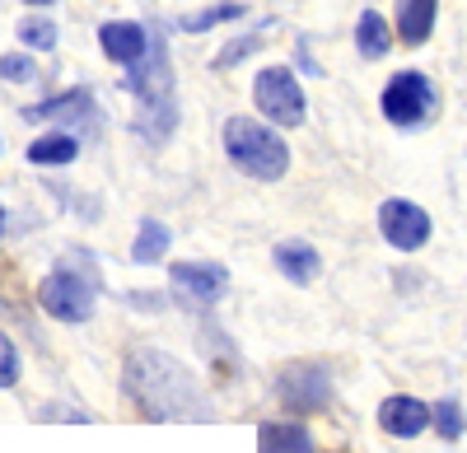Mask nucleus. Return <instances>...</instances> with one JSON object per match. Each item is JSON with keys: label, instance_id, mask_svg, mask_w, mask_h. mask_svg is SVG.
<instances>
[{"label": "nucleus", "instance_id": "nucleus-1", "mask_svg": "<svg viewBox=\"0 0 467 453\" xmlns=\"http://www.w3.org/2000/svg\"><path fill=\"white\" fill-rule=\"evenodd\" d=\"M131 393L145 407V417H182V411H197V384L187 379V369H178L160 351H140L131 360Z\"/></svg>", "mask_w": 467, "mask_h": 453}, {"label": "nucleus", "instance_id": "nucleus-2", "mask_svg": "<svg viewBox=\"0 0 467 453\" xmlns=\"http://www.w3.org/2000/svg\"><path fill=\"white\" fill-rule=\"evenodd\" d=\"M224 155L234 160V169H244L248 178H262V182H276L290 169V145L281 140L276 127H266L257 118L224 122Z\"/></svg>", "mask_w": 467, "mask_h": 453}, {"label": "nucleus", "instance_id": "nucleus-3", "mask_svg": "<svg viewBox=\"0 0 467 453\" xmlns=\"http://www.w3.org/2000/svg\"><path fill=\"white\" fill-rule=\"evenodd\" d=\"M379 108H383V118L393 122V127L411 131V127H425V122L435 118L440 94H435V85H431V75H420V70H398L393 80L383 85Z\"/></svg>", "mask_w": 467, "mask_h": 453}, {"label": "nucleus", "instance_id": "nucleus-4", "mask_svg": "<svg viewBox=\"0 0 467 453\" xmlns=\"http://www.w3.org/2000/svg\"><path fill=\"white\" fill-rule=\"evenodd\" d=\"M253 103L271 127H299L304 122V89L295 80L290 66H266L257 80H253Z\"/></svg>", "mask_w": 467, "mask_h": 453}, {"label": "nucleus", "instance_id": "nucleus-5", "mask_svg": "<svg viewBox=\"0 0 467 453\" xmlns=\"http://www.w3.org/2000/svg\"><path fill=\"white\" fill-rule=\"evenodd\" d=\"M37 304H43L52 318L61 323H85L94 314V281L80 276V272H70V267H57L43 290H37Z\"/></svg>", "mask_w": 467, "mask_h": 453}, {"label": "nucleus", "instance_id": "nucleus-6", "mask_svg": "<svg viewBox=\"0 0 467 453\" xmlns=\"http://www.w3.org/2000/svg\"><path fill=\"white\" fill-rule=\"evenodd\" d=\"M379 234L393 243L398 252H416L431 243V215H425L416 201H402V197H388L379 206Z\"/></svg>", "mask_w": 467, "mask_h": 453}, {"label": "nucleus", "instance_id": "nucleus-7", "mask_svg": "<svg viewBox=\"0 0 467 453\" xmlns=\"http://www.w3.org/2000/svg\"><path fill=\"white\" fill-rule=\"evenodd\" d=\"M276 397L290 411H323L327 397H332V379H327L323 365H290L276 379Z\"/></svg>", "mask_w": 467, "mask_h": 453}, {"label": "nucleus", "instance_id": "nucleus-8", "mask_svg": "<svg viewBox=\"0 0 467 453\" xmlns=\"http://www.w3.org/2000/svg\"><path fill=\"white\" fill-rule=\"evenodd\" d=\"M169 276H173V290H182L187 299H197V304H215L229 290V272L220 262H178Z\"/></svg>", "mask_w": 467, "mask_h": 453}, {"label": "nucleus", "instance_id": "nucleus-9", "mask_svg": "<svg viewBox=\"0 0 467 453\" xmlns=\"http://www.w3.org/2000/svg\"><path fill=\"white\" fill-rule=\"evenodd\" d=\"M99 47H103V57L117 61V66H140L145 52H150V33H145L140 24H131V19H108V24L99 28Z\"/></svg>", "mask_w": 467, "mask_h": 453}, {"label": "nucleus", "instance_id": "nucleus-10", "mask_svg": "<svg viewBox=\"0 0 467 453\" xmlns=\"http://www.w3.org/2000/svg\"><path fill=\"white\" fill-rule=\"evenodd\" d=\"M379 426L393 439H416L425 426H431V407H425L420 397H411V393H398V397H388L379 407Z\"/></svg>", "mask_w": 467, "mask_h": 453}, {"label": "nucleus", "instance_id": "nucleus-11", "mask_svg": "<svg viewBox=\"0 0 467 453\" xmlns=\"http://www.w3.org/2000/svg\"><path fill=\"white\" fill-rule=\"evenodd\" d=\"M271 262H276V272H281L285 281H295V285L318 281V272H323L318 248H314V243H304V239H285V243H276Z\"/></svg>", "mask_w": 467, "mask_h": 453}, {"label": "nucleus", "instance_id": "nucleus-12", "mask_svg": "<svg viewBox=\"0 0 467 453\" xmlns=\"http://www.w3.org/2000/svg\"><path fill=\"white\" fill-rule=\"evenodd\" d=\"M435 15H440V0H398V28L393 33L407 47H420L435 33Z\"/></svg>", "mask_w": 467, "mask_h": 453}, {"label": "nucleus", "instance_id": "nucleus-13", "mask_svg": "<svg viewBox=\"0 0 467 453\" xmlns=\"http://www.w3.org/2000/svg\"><path fill=\"white\" fill-rule=\"evenodd\" d=\"M257 453H314V435L299 421H266L257 430Z\"/></svg>", "mask_w": 467, "mask_h": 453}, {"label": "nucleus", "instance_id": "nucleus-14", "mask_svg": "<svg viewBox=\"0 0 467 453\" xmlns=\"http://www.w3.org/2000/svg\"><path fill=\"white\" fill-rule=\"evenodd\" d=\"M24 118L28 122H47V118H61V122L85 118V122H94V98H89V89H70V94H57V98L37 103V108H24Z\"/></svg>", "mask_w": 467, "mask_h": 453}, {"label": "nucleus", "instance_id": "nucleus-15", "mask_svg": "<svg viewBox=\"0 0 467 453\" xmlns=\"http://www.w3.org/2000/svg\"><path fill=\"white\" fill-rule=\"evenodd\" d=\"M393 28H388V19L379 15V10H365L360 19H356V52L365 57V61H379V57H388V47H393Z\"/></svg>", "mask_w": 467, "mask_h": 453}, {"label": "nucleus", "instance_id": "nucleus-16", "mask_svg": "<svg viewBox=\"0 0 467 453\" xmlns=\"http://www.w3.org/2000/svg\"><path fill=\"white\" fill-rule=\"evenodd\" d=\"M75 155H80V140H75L70 131H47V136H37L28 145V164H43V169H61Z\"/></svg>", "mask_w": 467, "mask_h": 453}, {"label": "nucleus", "instance_id": "nucleus-17", "mask_svg": "<svg viewBox=\"0 0 467 453\" xmlns=\"http://www.w3.org/2000/svg\"><path fill=\"white\" fill-rule=\"evenodd\" d=\"M169 224L160 220H140V230H136V243H131V257L140 262V267H150V262H160L169 252Z\"/></svg>", "mask_w": 467, "mask_h": 453}, {"label": "nucleus", "instance_id": "nucleus-18", "mask_svg": "<svg viewBox=\"0 0 467 453\" xmlns=\"http://www.w3.org/2000/svg\"><path fill=\"white\" fill-rule=\"evenodd\" d=\"M244 15H248V5H239V0H224V5H211V10H202V15L178 19V28H182V33H206V28H220V24H229V19H244Z\"/></svg>", "mask_w": 467, "mask_h": 453}, {"label": "nucleus", "instance_id": "nucleus-19", "mask_svg": "<svg viewBox=\"0 0 467 453\" xmlns=\"http://www.w3.org/2000/svg\"><path fill=\"white\" fill-rule=\"evenodd\" d=\"M431 426H435L444 439H462V430H467V417H462V407H458L453 397H444V402L431 411Z\"/></svg>", "mask_w": 467, "mask_h": 453}, {"label": "nucleus", "instance_id": "nucleus-20", "mask_svg": "<svg viewBox=\"0 0 467 453\" xmlns=\"http://www.w3.org/2000/svg\"><path fill=\"white\" fill-rule=\"evenodd\" d=\"M19 43L33 52H52L57 47V24L52 19H24L19 24Z\"/></svg>", "mask_w": 467, "mask_h": 453}, {"label": "nucleus", "instance_id": "nucleus-21", "mask_svg": "<svg viewBox=\"0 0 467 453\" xmlns=\"http://www.w3.org/2000/svg\"><path fill=\"white\" fill-rule=\"evenodd\" d=\"M262 47V33H244V37H234V43L215 57V70H229V66H239L244 57H253Z\"/></svg>", "mask_w": 467, "mask_h": 453}, {"label": "nucleus", "instance_id": "nucleus-22", "mask_svg": "<svg viewBox=\"0 0 467 453\" xmlns=\"http://www.w3.org/2000/svg\"><path fill=\"white\" fill-rule=\"evenodd\" d=\"M19 384V351L5 332H0V388H15Z\"/></svg>", "mask_w": 467, "mask_h": 453}, {"label": "nucleus", "instance_id": "nucleus-23", "mask_svg": "<svg viewBox=\"0 0 467 453\" xmlns=\"http://www.w3.org/2000/svg\"><path fill=\"white\" fill-rule=\"evenodd\" d=\"M0 80H33V57H24V52L0 57Z\"/></svg>", "mask_w": 467, "mask_h": 453}, {"label": "nucleus", "instance_id": "nucleus-24", "mask_svg": "<svg viewBox=\"0 0 467 453\" xmlns=\"http://www.w3.org/2000/svg\"><path fill=\"white\" fill-rule=\"evenodd\" d=\"M28 5H52V0H28Z\"/></svg>", "mask_w": 467, "mask_h": 453}, {"label": "nucleus", "instance_id": "nucleus-25", "mask_svg": "<svg viewBox=\"0 0 467 453\" xmlns=\"http://www.w3.org/2000/svg\"><path fill=\"white\" fill-rule=\"evenodd\" d=\"M0 230H5V211H0Z\"/></svg>", "mask_w": 467, "mask_h": 453}]
</instances>
